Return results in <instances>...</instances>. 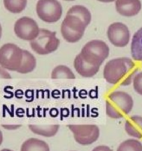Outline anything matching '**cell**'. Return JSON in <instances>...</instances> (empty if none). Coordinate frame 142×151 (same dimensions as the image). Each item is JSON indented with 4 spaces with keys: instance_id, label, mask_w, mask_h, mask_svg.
Listing matches in <instances>:
<instances>
[{
    "instance_id": "44dd1931",
    "label": "cell",
    "mask_w": 142,
    "mask_h": 151,
    "mask_svg": "<svg viewBox=\"0 0 142 151\" xmlns=\"http://www.w3.org/2000/svg\"><path fill=\"white\" fill-rule=\"evenodd\" d=\"M117 151H142V144L136 139H127L119 144Z\"/></svg>"
},
{
    "instance_id": "d6986e66",
    "label": "cell",
    "mask_w": 142,
    "mask_h": 151,
    "mask_svg": "<svg viewBox=\"0 0 142 151\" xmlns=\"http://www.w3.org/2000/svg\"><path fill=\"white\" fill-rule=\"evenodd\" d=\"M51 78L52 79H59V78L75 79V75L68 66L64 65H58L52 70L51 74Z\"/></svg>"
},
{
    "instance_id": "cb8c5ba5",
    "label": "cell",
    "mask_w": 142,
    "mask_h": 151,
    "mask_svg": "<svg viewBox=\"0 0 142 151\" xmlns=\"http://www.w3.org/2000/svg\"><path fill=\"white\" fill-rule=\"evenodd\" d=\"M92 151H113L109 147L105 146V145H99L95 148H93Z\"/></svg>"
},
{
    "instance_id": "52a82bcc",
    "label": "cell",
    "mask_w": 142,
    "mask_h": 151,
    "mask_svg": "<svg viewBox=\"0 0 142 151\" xmlns=\"http://www.w3.org/2000/svg\"><path fill=\"white\" fill-rule=\"evenodd\" d=\"M38 16L46 23H55L60 20L63 8L57 0H38L36 4Z\"/></svg>"
},
{
    "instance_id": "8fae6325",
    "label": "cell",
    "mask_w": 142,
    "mask_h": 151,
    "mask_svg": "<svg viewBox=\"0 0 142 151\" xmlns=\"http://www.w3.org/2000/svg\"><path fill=\"white\" fill-rule=\"evenodd\" d=\"M116 9L123 16H134L141 11V2L140 0H116Z\"/></svg>"
},
{
    "instance_id": "7402d4cb",
    "label": "cell",
    "mask_w": 142,
    "mask_h": 151,
    "mask_svg": "<svg viewBox=\"0 0 142 151\" xmlns=\"http://www.w3.org/2000/svg\"><path fill=\"white\" fill-rule=\"evenodd\" d=\"M134 90L140 95H142V72L136 74L133 80Z\"/></svg>"
},
{
    "instance_id": "4316f807",
    "label": "cell",
    "mask_w": 142,
    "mask_h": 151,
    "mask_svg": "<svg viewBox=\"0 0 142 151\" xmlns=\"http://www.w3.org/2000/svg\"><path fill=\"white\" fill-rule=\"evenodd\" d=\"M99 2H114L115 0H98Z\"/></svg>"
},
{
    "instance_id": "8992f818",
    "label": "cell",
    "mask_w": 142,
    "mask_h": 151,
    "mask_svg": "<svg viewBox=\"0 0 142 151\" xmlns=\"http://www.w3.org/2000/svg\"><path fill=\"white\" fill-rule=\"evenodd\" d=\"M23 51L14 44H5L0 47V66L10 71H18L22 59Z\"/></svg>"
},
{
    "instance_id": "484cf974",
    "label": "cell",
    "mask_w": 142,
    "mask_h": 151,
    "mask_svg": "<svg viewBox=\"0 0 142 151\" xmlns=\"http://www.w3.org/2000/svg\"><path fill=\"white\" fill-rule=\"evenodd\" d=\"M2 141H3V136H2V131H0V145L2 144Z\"/></svg>"
},
{
    "instance_id": "7c38bea8",
    "label": "cell",
    "mask_w": 142,
    "mask_h": 151,
    "mask_svg": "<svg viewBox=\"0 0 142 151\" xmlns=\"http://www.w3.org/2000/svg\"><path fill=\"white\" fill-rule=\"evenodd\" d=\"M74 67L77 73L84 78H91L99 72V66L91 65L84 61L80 54H78L74 61Z\"/></svg>"
},
{
    "instance_id": "603a6c76",
    "label": "cell",
    "mask_w": 142,
    "mask_h": 151,
    "mask_svg": "<svg viewBox=\"0 0 142 151\" xmlns=\"http://www.w3.org/2000/svg\"><path fill=\"white\" fill-rule=\"evenodd\" d=\"M0 78L2 79H11L10 74L6 71L5 69L0 66Z\"/></svg>"
},
{
    "instance_id": "2e32d148",
    "label": "cell",
    "mask_w": 142,
    "mask_h": 151,
    "mask_svg": "<svg viewBox=\"0 0 142 151\" xmlns=\"http://www.w3.org/2000/svg\"><path fill=\"white\" fill-rule=\"evenodd\" d=\"M29 127L30 131L35 134L44 137H52L57 134L60 126L58 125H29Z\"/></svg>"
},
{
    "instance_id": "83f0119b",
    "label": "cell",
    "mask_w": 142,
    "mask_h": 151,
    "mask_svg": "<svg viewBox=\"0 0 142 151\" xmlns=\"http://www.w3.org/2000/svg\"><path fill=\"white\" fill-rule=\"evenodd\" d=\"M2 26L0 25V38L2 37Z\"/></svg>"
},
{
    "instance_id": "4fadbf2b",
    "label": "cell",
    "mask_w": 142,
    "mask_h": 151,
    "mask_svg": "<svg viewBox=\"0 0 142 151\" xmlns=\"http://www.w3.org/2000/svg\"><path fill=\"white\" fill-rule=\"evenodd\" d=\"M125 129L126 133L130 136L136 139H142V117H130L126 120Z\"/></svg>"
},
{
    "instance_id": "ba28073f",
    "label": "cell",
    "mask_w": 142,
    "mask_h": 151,
    "mask_svg": "<svg viewBox=\"0 0 142 151\" xmlns=\"http://www.w3.org/2000/svg\"><path fill=\"white\" fill-rule=\"evenodd\" d=\"M68 127L75 141L81 145H90L99 137V128L96 125H70Z\"/></svg>"
},
{
    "instance_id": "5bb4252c",
    "label": "cell",
    "mask_w": 142,
    "mask_h": 151,
    "mask_svg": "<svg viewBox=\"0 0 142 151\" xmlns=\"http://www.w3.org/2000/svg\"><path fill=\"white\" fill-rule=\"evenodd\" d=\"M130 51L132 57L135 61L141 62L142 65V27L138 30L133 35Z\"/></svg>"
},
{
    "instance_id": "3957f363",
    "label": "cell",
    "mask_w": 142,
    "mask_h": 151,
    "mask_svg": "<svg viewBox=\"0 0 142 151\" xmlns=\"http://www.w3.org/2000/svg\"><path fill=\"white\" fill-rule=\"evenodd\" d=\"M109 53V47L105 41L93 40L84 45L80 54L88 63L100 67Z\"/></svg>"
},
{
    "instance_id": "ac0fdd59",
    "label": "cell",
    "mask_w": 142,
    "mask_h": 151,
    "mask_svg": "<svg viewBox=\"0 0 142 151\" xmlns=\"http://www.w3.org/2000/svg\"><path fill=\"white\" fill-rule=\"evenodd\" d=\"M67 14H71L80 18L86 26L89 25L91 21V14L90 11L84 6L75 5L72 7L67 12Z\"/></svg>"
},
{
    "instance_id": "9c48e42d",
    "label": "cell",
    "mask_w": 142,
    "mask_h": 151,
    "mask_svg": "<svg viewBox=\"0 0 142 151\" xmlns=\"http://www.w3.org/2000/svg\"><path fill=\"white\" fill-rule=\"evenodd\" d=\"M40 30L36 21L27 16L18 19L14 25V32L16 36L29 42L36 38L40 33Z\"/></svg>"
},
{
    "instance_id": "6da1fadb",
    "label": "cell",
    "mask_w": 142,
    "mask_h": 151,
    "mask_svg": "<svg viewBox=\"0 0 142 151\" xmlns=\"http://www.w3.org/2000/svg\"><path fill=\"white\" fill-rule=\"evenodd\" d=\"M138 72L136 66L130 58L118 57L108 62L104 67L103 77L113 85L129 86Z\"/></svg>"
},
{
    "instance_id": "e0dca14e",
    "label": "cell",
    "mask_w": 142,
    "mask_h": 151,
    "mask_svg": "<svg viewBox=\"0 0 142 151\" xmlns=\"http://www.w3.org/2000/svg\"><path fill=\"white\" fill-rule=\"evenodd\" d=\"M36 60L33 54L27 50L23 51V59L18 72L21 74H27L32 72L36 69Z\"/></svg>"
},
{
    "instance_id": "ffe728a7",
    "label": "cell",
    "mask_w": 142,
    "mask_h": 151,
    "mask_svg": "<svg viewBox=\"0 0 142 151\" xmlns=\"http://www.w3.org/2000/svg\"><path fill=\"white\" fill-rule=\"evenodd\" d=\"M4 7L10 12L19 13L22 12L27 5V0H4Z\"/></svg>"
},
{
    "instance_id": "277c9868",
    "label": "cell",
    "mask_w": 142,
    "mask_h": 151,
    "mask_svg": "<svg viewBox=\"0 0 142 151\" xmlns=\"http://www.w3.org/2000/svg\"><path fill=\"white\" fill-rule=\"evenodd\" d=\"M60 45L56 33L47 29H41L36 39L30 41V47L36 53L41 55L55 52Z\"/></svg>"
},
{
    "instance_id": "9a60e30c",
    "label": "cell",
    "mask_w": 142,
    "mask_h": 151,
    "mask_svg": "<svg viewBox=\"0 0 142 151\" xmlns=\"http://www.w3.org/2000/svg\"><path fill=\"white\" fill-rule=\"evenodd\" d=\"M21 151H50L48 144L41 139L30 138L21 147Z\"/></svg>"
},
{
    "instance_id": "30bf717a",
    "label": "cell",
    "mask_w": 142,
    "mask_h": 151,
    "mask_svg": "<svg viewBox=\"0 0 142 151\" xmlns=\"http://www.w3.org/2000/svg\"><path fill=\"white\" fill-rule=\"evenodd\" d=\"M107 35L109 41L117 47H125L130 40V32L129 28L123 23L115 22L108 28Z\"/></svg>"
},
{
    "instance_id": "f546056e",
    "label": "cell",
    "mask_w": 142,
    "mask_h": 151,
    "mask_svg": "<svg viewBox=\"0 0 142 151\" xmlns=\"http://www.w3.org/2000/svg\"><path fill=\"white\" fill-rule=\"evenodd\" d=\"M66 1H73V0H66Z\"/></svg>"
},
{
    "instance_id": "d4e9b609",
    "label": "cell",
    "mask_w": 142,
    "mask_h": 151,
    "mask_svg": "<svg viewBox=\"0 0 142 151\" xmlns=\"http://www.w3.org/2000/svg\"><path fill=\"white\" fill-rule=\"evenodd\" d=\"M4 128L8 129V130H16L17 128L20 127V125H2Z\"/></svg>"
},
{
    "instance_id": "f1b7e54d",
    "label": "cell",
    "mask_w": 142,
    "mask_h": 151,
    "mask_svg": "<svg viewBox=\"0 0 142 151\" xmlns=\"http://www.w3.org/2000/svg\"><path fill=\"white\" fill-rule=\"evenodd\" d=\"M1 151H13V150H10V149H3V150H2Z\"/></svg>"
},
{
    "instance_id": "5b68a950",
    "label": "cell",
    "mask_w": 142,
    "mask_h": 151,
    "mask_svg": "<svg viewBox=\"0 0 142 151\" xmlns=\"http://www.w3.org/2000/svg\"><path fill=\"white\" fill-rule=\"evenodd\" d=\"M87 26L76 16L66 14L61 26V32L65 41L76 43L81 39Z\"/></svg>"
},
{
    "instance_id": "7a4b0ae2",
    "label": "cell",
    "mask_w": 142,
    "mask_h": 151,
    "mask_svg": "<svg viewBox=\"0 0 142 151\" xmlns=\"http://www.w3.org/2000/svg\"><path fill=\"white\" fill-rule=\"evenodd\" d=\"M133 100L125 91H114L106 100V114L112 119H121L133 109Z\"/></svg>"
}]
</instances>
